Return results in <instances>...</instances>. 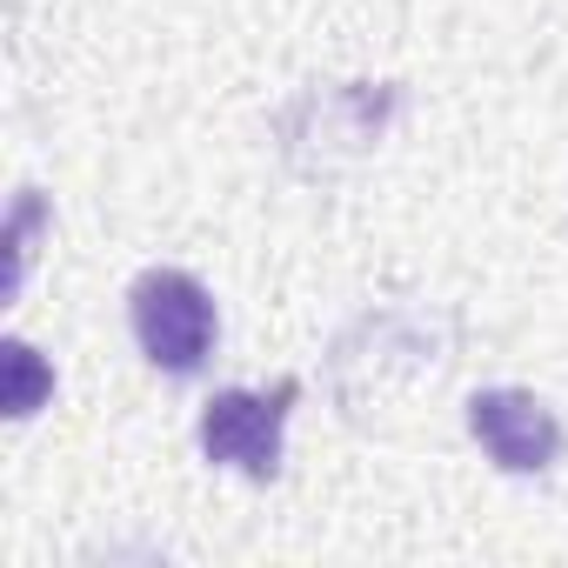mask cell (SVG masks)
<instances>
[{
  "instance_id": "obj_2",
  "label": "cell",
  "mask_w": 568,
  "mask_h": 568,
  "mask_svg": "<svg viewBox=\"0 0 568 568\" xmlns=\"http://www.w3.org/2000/svg\"><path fill=\"white\" fill-rule=\"evenodd\" d=\"M288 402H295V382H281L274 395L221 388L201 408V448H207V462H221V468H234L247 481H267L281 468V422H288Z\"/></svg>"
},
{
  "instance_id": "obj_4",
  "label": "cell",
  "mask_w": 568,
  "mask_h": 568,
  "mask_svg": "<svg viewBox=\"0 0 568 568\" xmlns=\"http://www.w3.org/2000/svg\"><path fill=\"white\" fill-rule=\"evenodd\" d=\"M48 395H54V368H48L28 342H8V348H0V408H8V415H34Z\"/></svg>"
},
{
  "instance_id": "obj_3",
  "label": "cell",
  "mask_w": 568,
  "mask_h": 568,
  "mask_svg": "<svg viewBox=\"0 0 568 568\" xmlns=\"http://www.w3.org/2000/svg\"><path fill=\"white\" fill-rule=\"evenodd\" d=\"M468 428L488 448V462L508 475H541L561 455V422L548 415V402H535L521 388H481L468 402Z\"/></svg>"
},
{
  "instance_id": "obj_1",
  "label": "cell",
  "mask_w": 568,
  "mask_h": 568,
  "mask_svg": "<svg viewBox=\"0 0 568 568\" xmlns=\"http://www.w3.org/2000/svg\"><path fill=\"white\" fill-rule=\"evenodd\" d=\"M134 315V342L161 375H194L214 355V302L194 274L181 267H148L128 295Z\"/></svg>"
}]
</instances>
